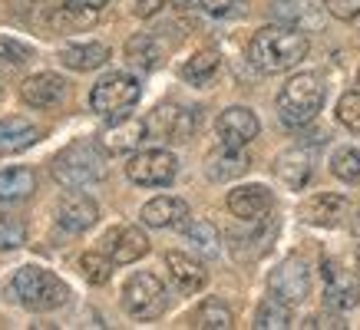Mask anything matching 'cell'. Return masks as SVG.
I'll return each instance as SVG.
<instances>
[{
    "mask_svg": "<svg viewBox=\"0 0 360 330\" xmlns=\"http://www.w3.org/2000/svg\"><path fill=\"white\" fill-rule=\"evenodd\" d=\"M23 242H27L23 221L11 218V215H0V251H17Z\"/></svg>",
    "mask_w": 360,
    "mask_h": 330,
    "instance_id": "cell-33",
    "label": "cell"
},
{
    "mask_svg": "<svg viewBox=\"0 0 360 330\" xmlns=\"http://www.w3.org/2000/svg\"><path fill=\"white\" fill-rule=\"evenodd\" d=\"M139 103V79L129 73H110L89 93V110L99 116H126Z\"/></svg>",
    "mask_w": 360,
    "mask_h": 330,
    "instance_id": "cell-6",
    "label": "cell"
},
{
    "mask_svg": "<svg viewBox=\"0 0 360 330\" xmlns=\"http://www.w3.org/2000/svg\"><path fill=\"white\" fill-rule=\"evenodd\" d=\"M27 60H33V50H30V46L17 44V40H11V37H0V63L23 66Z\"/></svg>",
    "mask_w": 360,
    "mask_h": 330,
    "instance_id": "cell-36",
    "label": "cell"
},
{
    "mask_svg": "<svg viewBox=\"0 0 360 330\" xmlns=\"http://www.w3.org/2000/svg\"><path fill=\"white\" fill-rule=\"evenodd\" d=\"M231 324H235L231 310L225 308L221 301H215V297L202 301V304H198V310L192 314V327H198V330H229Z\"/></svg>",
    "mask_w": 360,
    "mask_h": 330,
    "instance_id": "cell-27",
    "label": "cell"
},
{
    "mask_svg": "<svg viewBox=\"0 0 360 330\" xmlns=\"http://www.w3.org/2000/svg\"><path fill=\"white\" fill-rule=\"evenodd\" d=\"M271 205L274 198L264 185H238L229 192V211L241 221H262V215H268Z\"/></svg>",
    "mask_w": 360,
    "mask_h": 330,
    "instance_id": "cell-15",
    "label": "cell"
},
{
    "mask_svg": "<svg viewBox=\"0 0 360 330\" xmlns=\"http://www.w3.org/2000/svg\"><path fill=\"white\" fill-rule=\"evenodd\" d=\"M96 218H99V209L89 195H66L60 202V209H56V225L63 231H70V235H79V231L93 228Z\"/></svg>",
    "mask_w": 360,
    "mask_h": 330,
    "instance_id": "cell-16",
    "label": "cell"
},
{
    "mask_svg": "<svg viewBox=\"0 0 360 330\" xmlns=\"http://www.w3.org/2000/svg\"><path fill=\"white\" fill-rule=\"evenodd\" d=\"M205 172H208L212 182H229V178L248 172V155L241 152V149H229V145H221V152L208 155Z\"/></svg>",
    "mask_w": 360,
    "mask_h": 330,
    "instance_id": "cell-23",
    "label": "cell"
},
{
    "mask_svg": "<svg viewBox=\"0 0 360 330\" xmlns=\"http://www.w3.org/2000/svg\"><path fill=\"white\" fill-rule=\"evenodd\" d=\"M96 13H99V11H79V7H70V4H63V7L53 13V27H60V30L86 27V23L96 20Z\"/></svg>",
    "mask_w": 360,
    "mask_h": 330,
    "instance_id": "cell-35",
    "label": "cell"
},
{
    "mask_svg": "<svg viewBox=\"0 0 360 330\" xmlns=\"http://www.w3.org/2000/svg\"><path fill=\"white\" fill-rule=\"evenodd\" d=\"M274 13H278L284 23L297 27V30L304 27V20L311 23V27H317V23H321L314 17V7H311L307 0H278V4H274Z\"/></svg>",
    "mask_w": 360,
    "mask_h": 330,
    "instance_id": "cell-31",
    "label": "cell"
},
{
    "mask_svg": "<svg viewBox=\"0 0 360 330\" xmlns=\"http://www.w3.org/2000/svg\"><path fill=\"white\" fill-rule=\"evenodd\" d=\"M139 218H142V225H149V228H179V225L188 218V205L175 195H159L142 205Z\"/></svg>",
    "mask_w": 360,
    "mask_h": 330,
    "instance_id": "cell-18",
    "label": "cell"
},
{
    "mask_svg": "<svg viewBox=\"0 0 360 330\" xmlns=\"http://www.w3.org/2000/svg\"><path fill=\"white\" fill-rule=\"evenodd\" d=\"M149 136L162 139V143H188L195 132V112L179 106V103H162L149 112Z\"/></svg>",
    "mask_w": 360,
    "mask_h": 330,
    "instance_id": "cell-10",
    "label": "cell"
},
{
    "mask_svg": "<svg viewBox=\"0 0 360 330\" xmlns=\"http://www.w3.org/2000/svg\"><path fill=\"white\" fill-rule=\"evenodd\" d=\"M307 37L304 30H297L291 23H274V27H262L251 37L248 60L262 73H284L295 70L301 60L307 56Z\"/></svg>",
    "mask_w": 360,
    "mask_h": 330,
    "instance_id": "cell-1",
    "label": "cell"
},
{
    "mask_svg": "<svg viewBox=\"0 0 360 330\" xmlns=\"http://www.w3.org/2000/svg\"><path fill=\"white\" fill-rule=\"evenodd\" d=\"M112 258L110 254H99V251H86L79 258V268H83V277H86L89 284H106L112 277Z\"/></svg>",
    "mask_w": 360,
    "mask_h": 330,
    "instance_id": "cell-32",
    "label": "cell"
},
{
    "mask_svg": "<svg viewBox=\"0 0 360 330\" xmlns=\"http://www.w3.org/2000/svg\"><path fill=\"white\" fill-rule=\"evenodd\" d=\"M258 129H262V122H258V116L248 106H231L215 122V132H219L221 145H229V149H245L258 136Z\"/></svg>",
    "mask_w": 360,
    "mask_h": 330,
    "instance_id": "cell-12",
    "label": "cell"
},
{
    "mask_svg": "<svg viewBox=\"0 0 360 330\" xmlns=\"http://www.w3.org/2000/svg\"><path fill=\"white\" fill-rule=\"evenodd\" d=\"M219 66H221L219 50L205 46V50L192 53V60H186V63H182V79H186V83H192V86H205L208 79L219 73Z\"/></svg>",
    "mask_w": 360,
    "mask_h": 330,
    "instance_id": "cell-25",
    "label": "cell"
},
{
    "mask_svg": "<svg viewBox=\"0 0 360 330\" xmlns=\"http://www.w3.org/2000/svg\"><path fill=\"white\" fill-rule=\"evenodd\" d=\"M357 83H360V73H357Z\"/></svg>",
    "mask_w": 360,
    "mask_h": 330,
    "instance_id": "cell-43",
    "label": "cell"
},
{
    "mask_svg": "<svg viewBox=\"0 0 360 330\" xmlns=\"http://www.w3.org/2000/svg\"><path fill=\"white\" fill-rule=\"evenodd\" d=\"M165 268H169L172 284L179 287L182 294H198L208 281V271L202 268V261H195V258H188V254H182V251L165 254Z\"/></svg>",
    "mask_w": 360,
    "mask_h": 330,
    "instance_id": "cell-17",
    "label": "cell"
},
{
    "mask_svg": "<svg viewBox=\"0 0 360 330\" xmlns=\"http://www.w3.org/2000/svg\"><path fill=\"white\" fill-rule=\"evenodd\" d=\"M126 60L132 66H139V70H155L162 53H159V46H155V40L149 33H136L129 44H126Z\"/></svg>",
    "mask_w": 360,
    "mask_h": 330,
    "instance_id": "cell-29",
    "label": "cell"
},
{
    "mask_svg": "<svg viewBox=\"0 0 360 330\" xmlns=\"http://www.w3.org/2000/svg\"><path fill=\"white\" fill-rule=\"evenodd\" d=\"M297 218L304 225H314V228H334L347 218V198L338 195V192H317V195L301 202Z\"/></svg>",
    "mask_w": 360,
    "mask_h": 330,
    "instance_id": "cell-11",
    "label": "cell"
},
{
    "mask_svg": "<svg viewBox=\"0 0 360 330\" xmlns=\"http://www.w3.org/2000/svg\"><path fill=\"white\" fill-rule=\"evenodd\" d=\"M103 248H106V254H110L116 264H132L149 254V238H146V231L136 228V225H120V228H112L110 235L103 238Z\"/></svg>",
    "mask_w": 360,
    "mask_h": 330,
    "instance_id": "cell-13",
    "label": "cell"
},
{
    "mask_svg": "<svg viewBox=\"0 0 360 330\" xmlns=\"http://www.w3.org/2000/svg\"><path fill=\"white\" fill-rule=\"evenodd\" d=\"M324 106V83L317 73H297L278 93V116L284 126H307Z\"/></svg>",
    "mask_w": 360,
    "mask_h": 330,
    "instance_id": "cell-3",
    "label": "cell"
},
{
    "mask_svg": "<svg viewBox=\"0 0 360 330\" xmlns=\"http://www.w3.org/2000/svg\"><path fill=\"white\" fill-rule=\"evenodd\" d=\"M255 327L258 330H284L291 327V304H284L281 297H268L255 310Z\"/></svg>",
    "mask_w": 360,
    "mask_h": 330,
    "instance_id": "cell-26",
    "label": "cell"
},
{
    "mask_svg": "<svg viewBox=\"0 0 360 330\" xmlns=\"http://www.w3.org/2000/svg\"><path fill=\"white\" fill-rule=\"evenodd\" d=\"M20 96L27 106H33V110H50L56 103H63L66 79L60 77V73H33V77L23 79Z\"/></svg>",
    "mask_w": 360,
    "mask_h": 330,
    "instance_id": "cell-14",
    "label": "cell"
},
{
    "mask_svg": "<svg viewBox=\"0 0 360 330\" xmlns=\"http://www.w3.org/2000/svg\"><path fill=\"white\" fill-rule=\"evenodd\" d=\"M330 172H334L340 182H347V185H357L360 182V152L354 145L334 149V155H330Z\"/></svg>",
    "mask_w": 360,
    "mask_h": 330,
    "instance_id": "cell-30",
    "label": "cell"
},
{
    "mask_svg": "<svg viewBox=\"0 0 360 330\" xmlns=\"http://www.w3.org/2000/svg\"><path fill=\"white\" fill-rule=\"evenodd\" d=\"M13 297L20 301L27 310H56L70 301V287L46 268L27 264L13 275Z\"/></svg>",
    "mask_w": 360,
    "mask_h": 330,
    "instance_id": "cell-4",
    "label": "cell"
},
{
    "mask_svg": "<svg viewBox=\"0 0 360 330\" xmlns=\"http://www.w3.org/2000/svg\"><path fill=\"white\" fill-rule=\"evenodd\" d=\"M198 7L208 11L212 17H229V13H235L241 7V0H198Z\"/></svg>",
    "mask_w": 360,
    "mask_h": 330,
    "instance_id": "cell-38",
    "label": "cell"
},
{
    "mask_svg": "<svg viewBox=\"0 0 360 330\" xmlns=\"http://www.w3.org/2000/svg\"><path fill=\"white\" fill-rule=\"evenodd\" d=\"M70 7H79V11H99V7H106L110 0H66Z\"/></svg>",
    "mask_w": 360,
    "mask_h": 330,
    "instance_id": "cell-41",
    "label": "cell"
},
{
    "mask_svg": "<svg viewBox=\"0 0 360 330\" xmlns=\"http://www.w3.org/2000/svg\"><path fill=\"white\" fill-rule=\"evenodd\" d=\"M165 0H132V13L136 17H155V13L162 11Z\"/></svg>",
    "mask_w": 360,
    "mask_h": 330,
    "instance_id": "cell-39",
    "label": "cell"
},
{
    "mask_svg": "<svg viewBox=\"0 0 360 330\" xmlns=\"http://www.w3.org/2000/svg\"><path fill=\"white\" fill-rule=\"evenodd\" d=\"M110 60V46L106 44H66L60 46V63L70 66V70H79V73H89V70H99V66Z\"/></svg>",
    "mask_w": 360,
    "mask_h": 330,
    "instance_id": "cell-22",
    "label": "cell"
},
{
    "mask_svg": "<svg viewBox=\"0 0 360 330\" xmlns=\"http://www.w3.org/2000/svg\"><path fill=\"white\" fill-rule=\"evenodd\" d=\"M321 277H324V304L330 310H354L360 304V275L347 268L338 258H328L321 264Z\"/></svg>",
    "mask_w": 360,
    "mask_h": 330,
    "instance_id": "cell-7",
    "label": "cell"
},
{
    "mask_svg": "<svg viewBox=\"0 0 360 330\" xmlns=\"http://www.w3.org/2000/svg\"><path fill=\"white\" fill-rule=\"evenodd\" d=\"M110 172L106 165V152L99 149L93 139H77L70 143L63 152L53 159V176L60 185L66 188H89L103 182Z\"/></svg>",
    "mask_w": 360,
    "mask_h": 330,
    "instance_id": "cell-2",
    "label": "cell"
},
{
    "mask_svg": "<svg viewBox=\"0 0 360 330\" xmlns=\"http://www.w3.org/2000/svg\"><path fill=\"white\" fill-rule=\"evenodd\" d=\"M179 172V162H175V155L169 149H142L136 152L126 162V176L129 182L142 188H159V185H169Z\"/></svg>",
    "mask_w": 360,
    "mask_h": 330,
    "instance_id": "cell-8",
    "label": "cell"
},
{
    "mask_svg": "<svg viewBox=\"0 0 360 330\" xmlns=\"http://www.w3.org/2000/svg\"><path fill=\"white\" fill-rule=\"evenodd\" d=\"M37 188V176L33 169H0V205H13L30 198V192Z\"/></svg>",
    "mask_w": 360,
    "mask_h": 330,
    "instance_id": "cell-24",
    "label": "cell"
},
{
    "mask_svg": "<svg viewBox=\"0 0 360 330\" xmlns=\"http://www.w3.org/2000/svg\"><path fill=\"white\" fill-rule=\"evenodd\" d=\"M354 238L360 242V209H357V215H354Z\"/></svg>",
    "mask_w": 360,
    "mask_h": 330,
    "instance_id": "cell-42",
    "label": "cell"
},
{
    "mask_svg": "<svg viewBox=\"0 0 360 330\" xmlns=\"http://www.w3.org/2000/svg\"><path fill=\"white\" fill-rule=\"evenodd\" d=\"M304 327H334V330H340V327H347L340 317H334V314H314V317H307L304 320Z\"/></svg>",
    "mask_w": 360,
    "mask_h": 330,
    "instance_id": "cell-40",
    "label": "cell"
},
{
    "mask_svg": "<svg viewBox=\"0 0 360 330\" xmlns=\"http://www.w3.org/2000/svg\"><path fill=\"white\" fill-rule=\"evenodd\" d=\"M149 136V126H146V119H122L116 126H110V129L103 132V145H106V152H136L142 145V139Z\"/></svg>",
    "mask_w": 360,
    "mask_h": 330,
    "instance_id": "cell-20",
    "label": "cell"
},
{
    "mask_svg": "<svg viewBox=\"0 0 360 330\" xmlns=\"http://www.w3.org/2000/svg\"><path fill=\"white\" fill-rule=\"evenodd\" d=\"M324 7L338 20H357L360 17V0H324Z\"/></svg>",
    "mask_w": 360,
    "mask_h": 330,
    "instance_id": "cell-37",
    "label": "cell"
},
{
    "mask_svg": "<svg viewBox=\"0 0 360 330\" xmlns=\"http://www.w3.org/2000/svg\"><path fill=\"white\" fill-rule=\"evenodd\" d=\"M122 308L126 314L136 320H155L162 317L165 308H169V294H165V284L153 271H139L132 275L122 287Z\"/></svg>",
    "mask_w": 360,
    "mask_h": 330,
    "instance_id": "cell-5",
    "label": "cell"
},
{
    "mask_svg": "<svg viewBox=\"0 0 360 330\" xmlns=\"http://www.w3.org/2000/svg\"><path fill=\"white\" fill-rule=\"evenodd\" d=\"M338 122L344 129L360 136V93L357 89H354V93H344V96L338 99Z\"/></svg>",
    "mask_w": 360,
    "mask_h": 330,
    "instance_id": "cell-34",
    "label": "cell"
},
{
    "mask_svg": "<svg viewBox=\"0 0 360 330\" xmlns=\"http://www.w3.org/2000/svg\"><path fill=\"white\" fill-rule=\"evenodd\" d=\"M274 176L281 178L291 192H301L311 178V152L304 149H288L274 159Z\"/></svg>",
    "mask_w": 360,
    "mask_h": 330,
    "instance_id": "cell-21",
    "label": "cell"
},
{
    "mask_svg": "<svg viewBox=\"0 0 360 330\" xmlns=\"http://www.w3.org/2000/svg\"><path fill=\"white\" fill-rule=\"evenodd\" d=\"M40 136H44V129L33 126L30 119L7 116V119H0V155L23 152V149H30L33 143H40Z\"/></svg>",
    "mask_w": 360,
    "mask_h": 330,
    "instance_id": "cell-19",
    "label": "cell"
},
{
    "mask_svg": "<svg viewBox=\"0 0 360 330\" xmlns=\"http://www.w3.org/2000/svg\"><path fill=\"white\" fill-rule=\"evenodd\" d=\"M186 238H188V244H192L198 254H205V258H219L221 235H219V228H215L212 221H205V218L192 221V225L186 228Z\"/></svg>",
    "mask_w": 360,
    "mask_h": 330,
    "instance_id": "cell-28",
    "label": "cell"
},
{
    "mask_svg": "<svg viewBox=\"0 0 360 330\" xmlns=\"http://www.w3.org/2000/svg\"><path fill=\"white\" fill-rule=\"evenodd\" d=\"M268 287H271L274 297H281L284 304H304V297L311 294V271H307V261L304 258H297V254H291V258H284L278 268L271 271V277H268Z\"/></svg>",
    "mask_w": 360,
    "mask_h": 330,
    "instance_id": "cell-9",
    "label": "cell"
}]
</instances>
